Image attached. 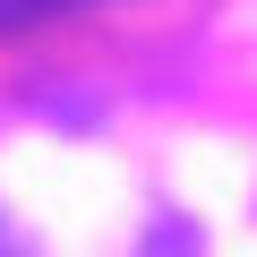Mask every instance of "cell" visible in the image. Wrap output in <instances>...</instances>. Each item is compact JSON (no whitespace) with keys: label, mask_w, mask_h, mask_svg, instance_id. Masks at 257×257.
I'll return each mask as SVG.
<instances>
[{"label":"cell","mask_w":257,"mask_h":257,"mask_svg":"<svg viewBox=\"0 0 257 257\" xmlns=\"http://www.w3.org/2000/svg\"><path fill=\"white\" fill-rule=\"evenodd\" d=\"M52 0H0V26H26V18H43Z\"/></svg>","instance_id":"6da1fadb"}]
</instances>
